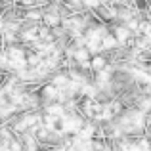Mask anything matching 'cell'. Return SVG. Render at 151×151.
<instances>
[{
  "mask_svg": "<svg viewBox=\"0 0 151 151\" xmlns=\"http://www.w3.org/2000/svg\"><path fill=\"white\" fill-rule=\"evenodd\" d=\"M84 2V6H88V8H100L101 6V0H82Z\"/></svg>",
  "mask_w": 151,
  "mask_h": 151,
  "instance_id": "3957f363",
  "label": "cell"
},
{
  "mask_svg": "<svg viewBox=\"0 0 151 151\" xmlns=\"http://www.w3.org/2000/svg\"><path fill=\"white\" fill-rule=\"evenodd\" d=\"M147 124L151 126V115H149V117H147Z\"/></svg>",
  "mask_w": 151,
  "mask_h": 151,
  "instance_id": "277c9868",
  "label": "cell"
},
{
  "mask_svg": "<svg viewBox=\"0 0 151 151\" xmlns=\"http://www.w3.org/2000/svg\"><path fill=\"white\" fill-rule=\"evenodd\" d=\"M92 67H94L96 71H100V73H101V71H103V69L107 67V59L103 58V55H100V54H98L96 58L92 59Z\"/></svg>",
  "mask_w": 151,
  "mask_h": 151,
  "instance_id": "6da1fadb",
  "label": "cell"
},
{
  "mask_svg": "<svg viewBox=\"0 0 151 151\" xmlns=\"http://www.w3.org/2000/svg\"><path fill=\"white\" fill-rule=\"evenodd\" d=\"M115 38H117V42H124L130 38V31L126 29V27H119L117 31H115Z\"/></svg>",
  "mask_w": 151,
  "mask_h": 151,
  "instance_id": "7a4b0ae2",
  "label": "cell"
}]
</instances>
